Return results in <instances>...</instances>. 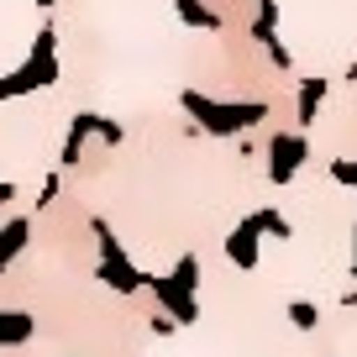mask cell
Here are the masks:
<instances>
[{"mask_svg": "<svg viewBox=\"0 0 357 357\" xmlns=\"http://www.w3.org/2000/svg\"><path fill=\"white\" fill-rule=\"evenodd\" d=\"M184 105L195 111V121H205L211 132H242V126H257L263 121V105H215V100H200V95H184Z\"/></svg>", "mask_w": 357, "mask_h": 357, "instance_id": "1", "label": "cell"}, {"mask_svg": "<svg viewBox=\"0 0 357 357\" xmlns=\"http://www.w3.org/2000/svg\"><path fill=\"white\" fill-rule=\"evenodd\" d=\"M300 163H305V137H289V132L273 137V184H284Z\"/></svg>", "mask_w": 357, "mask_h": 357, "instance_id": "2", "label": "cell"}, {"mask_svg": "<svg viewBox=\"0 0 357 357\" xmlns=\"http://www.w3.org/2000/svg\"><path fill=\"white\" fill-rule=\"evenodd\" d=\"M326 95V79H310V84L300 89V121H315V105H321Z\"/></svg>", "mask_w": 357, "mask_h": 357, "instance_id": "3", "label": "cell"}, {"mask_svg": "<svg viewBox=\"0 0 357 357\" xmlns=\"http://www.w3.org/2000/svg\"><path fill=\"white\" fill-rule=\"evenodd\" d=\"M336 178H347V184H357V163H331Z\"/></svg>", "mask_w": 357, "mask_h": 357, "instance_id": "4", "label": "cell"}]
</instances>
